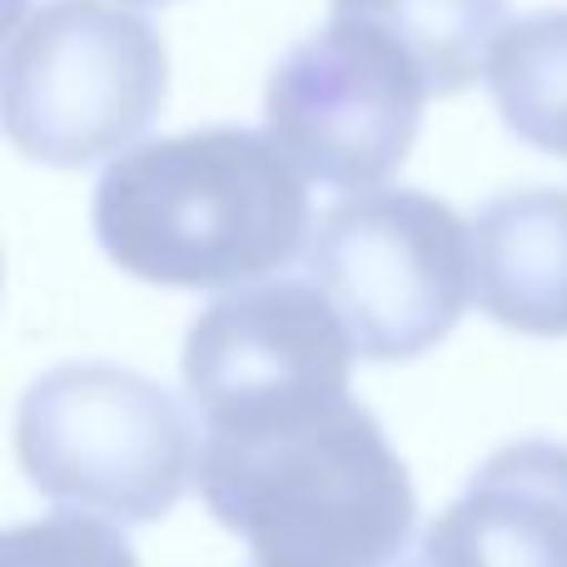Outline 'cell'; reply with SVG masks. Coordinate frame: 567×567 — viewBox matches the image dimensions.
<instances>
[{
    "instance_id": "1",
    "label": "cell",
    "mask_w": 567,
    "mask_h": 567,
    "mask_svg": "<svg viewBox=\"0 0 567 567\" xmlns=\"http://www.w3.org/2000/svg\"><path fill=\"white\" fill-rule=\"evenodd\" d=\"M95 239L145 284L235 289L299 259L309 175L275 135L239 125L145 140L100 175Z\"/></svg>"
},
{
    "instance_id": "2",
    "label": "cell",
    "mask_w": 567,
    "mask_h": 567,
    "mask_svg": "<svg viewBox=\"0 0 567 567\" xmlns=\"http://www.w3.org/2000/svg\"><path fill=\"white\" fill-rule=\"evenodd\" d=\"M199 498L249 543V567H419V498L363 403L255 439H199Z\"/></svg>"
},
{
    "instance_id": "3",
    "label": "cell",
    "mask_w": 567,
    "mask_h": 567,
    "mask_svg": "<svg viewBox=\"0 0 567 567\" xmlns=\"http://www.w3.org/2000/svg\"><path fill=\"white\" fill-rule=\"evenodd\" d=\"M16 453L50 503L115 523L165 518L199 463L179 399L120 363L40 373L16 413Z\"/></svg>"
},
{
    "instance_id": "4",
    "label": "cell",
    "mask_w": 567,
    "mask_h": 567,
    "mask_svg": "<svg viewBox=\"0 0 567 567\" xmlns=\"http://www.w3.org/2000/svg\"><path fill=\"white\" fill-rule=\"evenodd\" d=\"M165 90L159 30L110 0H40L6 40V135L35 165L125 150L159 120Z\"/></svg>"
},
{
    "instance_id": "5",
    "label": "cell",
    "mask_w": 567,
    "mask_h": 567,
    "mask_svg": "<svg viewBox=\"0 0 567 567\" xmlns=\"http://www.w3.org/2000/svg\"><path fill=\"white\" fill-rule=\"evenodd\" d=\"M309 279L329 293L363 359H419L473 299V235L423 189H353L309 239Z\"/></svg>"
},
{
    "instance_id": "6",
    "label": "cell",
    "mask_w": 567,
    "mask_h": 567,
    "mask_svg": "<svg viewBox=\"0 0 567 567\" xmlns=\"http://www.w3.org/2000/svg\"><path fill=\"white\" fill-rule=\"evenodd\" d=\"M349 363L353 333L319 284H255L189 323L185 393L205 433L255 439L339 409Z\"/></svg>"
},
{
    "instance_id": "7",
    "label": "cell",
    "mask_w": 567,
    "mask_h": 567,
    "mask_svg": "<svg viewBox=\"0 0 567 567\" xmlns=\"http://www.w3.org/2000/svg\"><path fill=\"white\" fill-rule=\"evenodd\" d=\"M429 80L379 25L333 16L275 65L265 120L279 150L329 189H373L409 159Z\"/></svg>"
},
{
    "instance_id": "8",
    "label": "cell",
    "mask_w": 567,
    "mask_h": 567,
    "mask_svg": "<svg viewBox=\"0 0 567 567\" xmlns=\"http://www.w3.org/2000/svg\"><path fill=\"white\" fill-rule=\"evenodd\" d=\"M419 567H567V443L493 453L423 533Z\"/></svg>"
},
{
    "instance_id": "9",
    "label": "cell",
    "mask_w": 567,
    "mask_h": 567,
    "mask_svg": "<svg viewBox=\"0 0 567 567\" xmlns=\"http://www.w3.org/2000/svg\"><path fill=\"white\" fill-rule=\"evenodd\" d=\"M473 299L533 339H567V189H513L473 225Z\"/></svg>"
},
{
    "instance_id": "10",
    "label": "cell",
    "mask_w": 567,
    "mask_h": 567,
    "mask_svg": "<svg viewBox=\"0 0 567 567\" xmlns=\"http://www.w3.org/2000/svg\"><path fill=\"white\" fill-rule=\"evenodd\" d=\"M333 16L379 25L413 55L433 95H458L488 75L493 40L503 35V0H329Z\"/></svg>"
},
{
    "instance_id": "11",
    "label": "cell",
    "mask_w": 567,
    "mask_h": 567,
    "mask_svg": "<svg viewBox=\"0 0 567 567\" xmlns=\"http://www.w3.org/2000/svg\"><path fill=\"white\" fill-rule=\"evenodd\" d=\"M488 90L523 145L567 159V10H538L493 40Z\"/></svg>"
},
{
    "instance_id": "12",
    "label": "cell",
    "mask_w": 567,
    "mask_h": 567,
    "mask_svg": "<svg viewBox=\"0 0 567 567\" xmlns=\"http://www.w3.org/2000/svg\"><path fill=\"white\" fill-rule=\"evenodd\" d=\"M0 567H140V558L110 523L55 513L10 528L0 538Z\"/></svg>"
},
{
    "instance_id": "13",
    "label": "cell",
    "mask_w": 567,
    "mask_h": 567,
    "mask_svg": "<svg viewBox=\"0 0 567 567\" xmlns=\"http://www.w3.org/2000/svg\"><path fill=\"white\" fill-rule=\"evenodd\" d=\"M130 6H169V0H130Z\"/></svg>"
}]
</instances>
